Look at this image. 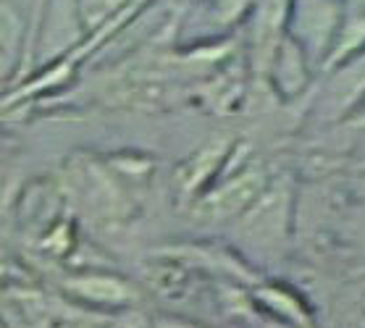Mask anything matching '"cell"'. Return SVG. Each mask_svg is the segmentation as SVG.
Wrapping results in <instances>:
<instances>
[{
	"label": "cell",
	"instance_id": "6da1fadb",
	"mask_svg": "<svg viewBox=\"0 0 365 328\" xmlns=\"http://www.w3.org/2000/svg\"><path fill=\"white\" fill-rule=\"evenodd\" d=\"M16 42V19L6 9H0V61H6Z\"/></svg>",
	"mask_w": 365,
	"mask_h": 328
}]
</instances>
